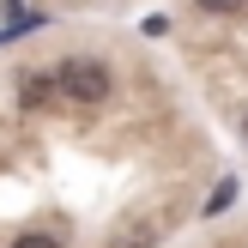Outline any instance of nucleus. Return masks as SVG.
<instances>
[{
	"label": "nucleus",
	"mask_w": 248,
	"mask_h": 248,
	"mask_svg": "<svg viewBox=\"0 0 248 248\" xmlns=\"http://www.w3.org/2000/svg\"><path fill=\"white\" fill-rule=\"evenodd\" d=\"M55 79H61V97L79 103V109H97V103L109 97V67H103V61H91V55H67Z\"/></svg>",
	"instance_id": "obj_1"
},
{
	"label": "nucleus",
	"mask_w": 248,
	"mask_h": 248,
	"mask_svg": "<svg viewBox=\"0 0 248 248\" xmlns=\"http://www.w3.org/2000/svg\"><path fill=\"white\" fill-rule=\"evenodd\" d=\"M242 140H248V115H242Z\"/></svg>",
	"instance_id": "obj_7"
},
{
	"label": "nucleus",
	"mask_w": 248,
	"mask_h": 248,
	"mask_svg": "<svg viewBox=\"0 0 248 248\" xmlns=\"http://www.w3.org/2000/svg\"><path fill=\"white\" fill-rule=\"evenodd\" d=\"M55 91H61V79H43V73H24V79H18V103L24 109H48Z\"/></svg>",
	"instance_id": "obj_3"
},
{
	"label": "nucleus",
	"mask_w": 248,
	"mask_h": 248,
	"mask_svg": "<svg viewBox=\"0 0 248 248\" xmlns=\"http://www.w3.org/2000/svg\"><path fill=\"white\" fill-rule=\"evenodd\" d=\"M157 242H164V218L133 212V218H121V224L109 230V242H103V248H157Z\"/></svg>",
	"instance_id": "obj_2"
},
{
	"label": "nucleus",
	"mask_w": 248,
	"mask_h": 248,
	"mask_svg": "<svg viewBox=\"0 0 248 248\" xmlns=\"http://www.w3.org/2000/svg\"><path fill=\"white\" fill-rule=\"evenodd\" d=\"M194 6H200V12H218V18H230V12H242L248 0H194Z\"/></svg>",
	"instance_id": "obj_5"
},
{
	"label": "nucleus",
	"mask_w": 248,
	"mask_h": 248,
	"mask_svg": "<svg viewBox=\"0 0 248 248\" xmlns=\"http://www.w3.org/2000/svg\"><path fill=\"white\" fill-rule=\"evenodd\" d=\"M12 248H61V242H55V236H43V230H31V236H18Z\"/></svg>",
	"instance_id": "obj_6"
},
{
	"label": "nucleus",
	"mask_w": 248,
	"mask_h": 248,
	"mask_svg": "<svg viewBox=\"0 0 248 248\" xmlns=\"http://www.w3.org/2000/svg\"><path fill=\"white\" fill-rule=\"evenodd\" d=\"M230 200H236V182H218V188H212V200H206V218H218Z\"/></svg>",
	"instance_id": "obj_4"
}]
</instances>
